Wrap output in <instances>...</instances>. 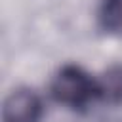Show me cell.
<instances>
[{
    "instance_id": "6da1fadb",
    "label": "cell",
    "mask_w": 122,
    "mask_h": 122,
    "mask_svg": "<svg viewBox=\"0 0 122 122\" xmlns=\"http://www.w3.org/2000/svg\"><path fill=\"white\" fill-rule=\"evenodd\" d=\"M51 97L67 107L82 109L97 97V82L76 65H65L51 80Z\"/></svg>"
},
{
    "instance_id": "7a4b0ae2",
    "label": "cell",
    "mask_w": 122,
    "mask_h": 122,
    "mask_svg": "<svg viewBox=\"0 0 122 122\" xmlns=\"http://www.w3.org/2000/svg\"><path fill=\"white\" fill-rule=\"evenodd\" d=\"M42 116V101L40 97L27 88L13 90L2 105V120L4 122H38Z\"/></svg>"
},
{
    "instance_id": "3957f363",
    "label": "cell",
    "mask_w": 122,
    "mask_h": 122,
    "mask_svg": "<svg viewBox=\"0 0 122 122\" xmlns=\"http://www.w3.org/2000/svg\"><path fill=\"white\" fill-rule=\"evenodd\" d=\"M97 97L109 103L122 101V67H112L103 74L97 82Z\"/></svg>"
},
{
    "instance_id": "277c9868",
    "label": "cell",
    "mask_w": 122,
    "mask_h": 122,
    "mask_svg": "<svg viewBox=\"0 0 122 122\" xmlns=\"http://www.w3.org/2000/svg\"><path fill=\"white\" fill-rule=\"evenodd\" d=\"M99 25L105 32L122 36V0H103L99 8Z\"/></svg>"
}]
</instances>
